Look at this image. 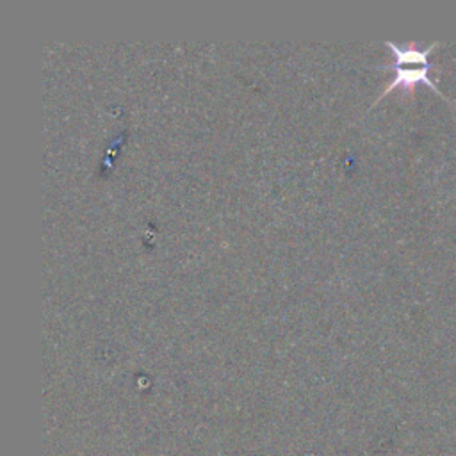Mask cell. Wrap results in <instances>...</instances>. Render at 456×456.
Returning a JSON list of instances; mask_svg holds the SVG:
<instances>
[{"mask_svg":"<svg viewBox=\"0 0 456 456\" xmlns=\"http://www.w3.org/2000/svg\"><path fill=\"white\" fill-rule=\"evenodd\" d=\"M385 45H387V46L394 52V55H395L394 64L388 66V68H392V69L395 71V77H394V80L385 87V91L381 93V96L387 94V93H390V91H394V89H397V87H404V89L411 91V89L415 87V84H419V82L426 84L429 89H433V91L438 93L435 82H431L429 77H428L429 68H431V64H429V61H428V55H429V52H431L433 48L438 46V43H433V45H429L428 48H422V50L417 48L415 45H410V46H406V48H399V46H397L395 43H392V41H385ZM381 96H379V98H381Z\"/></svg>","mask_w":456,"mask_h":456,"instance_id":"obj_1","label":"cell"}]
</instances>
